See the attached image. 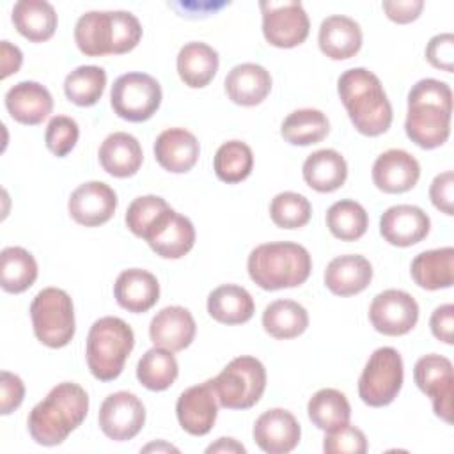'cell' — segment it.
Here are the masks:
<instances>
[{
	"instance_id": "cell-12",
	"label": "cell",
	"mask_w": 454,
	"mask_h": 454,
	"mask_svg": "<svg viewBox=\"0 0 454 454\" xmlns=\"http://www.w3.org/2000/svg\"><path fill=\"white\" fill-rule=\"evenodd\" d=\"M144 239L156 255L163 259H181L195 245V227L190 218L168 206L145 229Z\"/></svg>"
},
{
	"instance_id": "cell-49",
	"label": "cell",
	"mask_w": 454,
	"mask_h": 454,
	"mask_svg": "<svg viewBox=\"0 0 454 454\" xmlns=\"http://www.w3.org/2000/svg\"><path fill=\"white\" fill-rule=\"evenodd\" d=\"M429 326L433 335L438 340L445 344H452L454 342V305L443 303L436 307L429 317Z\"/></svg>"
},
{
	"instance_id": "cell-18",
	"label": "cell",
	"mask_w": 454,
	"mask_h": 454,
	"mask_svg": "<svg viewBox=\"0 0 454 454\" xmlns=\"http://www.w3.org/2000/svg\"><path fill=\"white\" fill-rule=\"evenodd\" d=\"M252 434L261 450L268 454H287L300 443L301 427L291 411L271 408L259 415Z\"/></svg>"
},
{
	"instance_id": "cell-41",
	"label": "cell",
	"mask_w": 454,
	"mask_h": 454,
	"mask_svg": "<svg viewBox=\"0 0 454 454\" xmlns=\"http://www.w3.org/2000/svg\"><path fill=\"white\" fill-rule=\"evenodd\" d=\"M106 85V73L99 66H78L64 80L66 98L78 106L96 105Z\"/></svg>"
},
{
	"instance_id": "cell-20",
	"label": "cell",
	"mask_w": 454,
	"mask_h": 454,
	"mask_svg": "<svg viewBox=\"0 0 454 454\" xmlns=\"http://www.w3.org/2000/svg\"><path fill=\"white\" fill-rule=\"evenodd\" d=\"M419 177L420 165L404 149H388L374 160L372 181L385 193H404L417 184Z\"/></svg>"
},
{
	"instance_id": "cell-33",
	"label": "cell",
	"mask_w": 454,
	"mask_h": 454,
	"mask_svg": "<svg viewBox=\"0 0 454 454\" xmlns=\"http://www.w3.org/2000/svg\"><path fill=\"white\" fill-rule=\"evenodd\" d=\"M254 310L252 294L236 284L218 286L207 296V312L222 325H243L252 319Z\"/></svg>"
},
{
	"instance_id": "cell-14",
	"label": "cell",
	"mask_w": 454,
	"mask_h": 454,
	"mask_svg": "<svg viewBox=\"0 0 454 454\" xmlns=\"http://www.w3.org/2000/svg\"><path fill=\"white\" fill-rule=\"evenodd\" d=\"M417 387L431 397L434 415L443 422H452V364L447 356L429 353L420 356L413 367Z\"/></svg>"
},
{
	"instance_id": "cell-48",
	"label": "cell",
	"mask_w": 454,
	"mask_h": 454,
	"mask_svg": "<svg viewBox=\"0 0 454 454\" xmlns=\"http://www.w3.org/2000/svg\"><path fill=\"white\" fill-rule=\"evenodd\" d=\"M452 190H454V174L445 170L438 174L429 186V199L436 209L445 215H452Z\"/></svg>"
},
{
	"instance_id": "cell-11",
	"label": "cell",
	"mask_w": 454,
	"mask_h": 454,
	"mask_svg": "<svg viewBox=\"0 0 454 454\" xmlns=\"http://www.w3.org/2000/svg\"><path fill=\"white\" fill-rule=\"evenodd\" d=\"M264 39L277 48L300 46L310 30L301 2H261Z\"/></svg>"
},
{
	"instance_id": "cell-42",
	"label": "cell",
	"mask_w": 454,
	"mask_h": 454,
	"mask_svg": "<svg viewBox=\"0 0 454 454\" xmlns=\"http://www.w3.org/2000/svg\"><path fill=\"white\" fill-rule=\"evenodd\" d=\"M310 215L309 199L296 192H280L270 202V216L280 229H300L309 223Z\"/></svg>"
},
{
	"instance_id": "cell-45",
	"label": "cell",
	"mask_w": 454,
	"mask_h": 454,
	"mask_svg": "<svg viewBox=\"0 0 454 454\" xmlns=\"http://www.w3.org/2000/svg\"><path fill=\"white\" fill-rule=\"evenodd\" d=\"M323 450L326 454H365L367 438L362 429L346 424L333 431H326L323 438Z\"/></svg>"
},
{
	"instance_id": "cell-34",
	"label": "cell",
	"mask_w": 454,
	"mask_h": 454,
	"mask_svg": "<svg viewBox=\"0 0 454 454\" xmlns=\"http://www.w3.org/2000/svg\"><path fill=\"white\" fill-rule=\"evenodd\" d=\"M37 262L23 247H5L0 252V286L5 293L20 294L34 286Z\"/></svg>"
},
{
	"instance_id": "cell-17",
	"label": "cell",
	"mask_w": 454,
	"mask_h": 454,
	"mask_svg": "<svg viewBox=\"0 0 454 454\" xmlns=\"http://www.w3.org/2000/svg\"><path fill=\"white\" fill-rule=\"evenodd\" d=\"M117 207V193L103 181H87L73 190L67 209L71 218L85 227L106 223Z\"/></svg>"
},
{
	"instance_id": "cell-10",
	"label": "cell",
	"mask_w": 454,
	"mask_h": 454,
	"mask_svg": "<svg viewBox=\"0 0 454 454\" xmlns=\"http://www.w3.org/2000/svg\"><path fill=\"white\" fill-rule=\"evenodd\" d=\"M110 105L121 119L144 122L160 108L161 87L158 80L147 73L121 74L112 85Z\"/></svg>"
},
{
	"instance_id": "cell-19",
	"label": "cell",
	"mask_w": 454,
	"mask_h": 454,
	"mask_svg": "<svg viewBox=\"0 0 454 454\" xmlns=\"http://www.w3.org/2000/svg\"><path fill=\"white\" fill-rule=\"evenodd\" d=\"M429 229L431 220L427 213L411 204L390 206L380 218V232L394 247L417 245L429 234Z\"/></svg>"
},
{
	"instance_id": "cell-37",
	"label": "cell",
	"mask_w": 454,
	"mask_h": 454,
	"mask_svg": "<svg viewBox=\"0 0 454 454\" xmlns=\"http://www.w3.org/2000/svg\"><path fill=\"white\" fill-rule=\"evenodd\" d=\"M330 131L328 117L317 108H300L291 112L280 126V135L293 145H310L321 142Z\"/></svg>"
},
{
	"instance_id": "cell-39",
	"label": "cell",
	"mask_w": 454,
	"mask_h": 454,
	"mask_svg": "<svg viewBox=\"0 0 454 454\" xmlns=\"http://www.w3.org/2000/svg\"><path fill=\"white\" fill-rule=\"evenodd\" d=\"M213 168L220 181L227 184L241 183L254 168V153L248 144L241 140H229L216 149Z\"/></svg>"
},
{
	"instance_id": "cell-16",
	"label": "cell",
	"mask_w": 454,
	"mask_h": 454,
	"mask_svg": "<svg viewBox=\"0 0 454 454\" xmlns=\"http://www.w3.org/2000/svg\"><path fill=\"white\" fill-rule=\"evenodd\" d=\"M176 415L179 426L193 436L207 434L218 415V397L213 381L207 380L200 385L186 388L176 403Z\"/></svg>"
},
{
	"instance_id": "cell-22",
	"label": "cell",
	"mask_w": 454,
	"mask_h": 454,
	"mask_svg": "<svg viewBox=\"0 0 454 454\" xmlns=\"http://www.w3.org/2000/svg\"><path fill=\"white\" fill-rule=\"evenodd\" d=\"M5 108L16 122L35 126L51 114L53 98L39 82L25 80L5 92Z\"/></svg>"
},
{
	"instance_id": "cell-28",
	"label": "cell",
	"mask_w": 454,
	"mask_h": 454,
	"mask_svg": "<svg viewBox=\"0 0 454 454\" xmlns=\"http://www.w3.org/2000/svg\"><path fill=\"white\" fill-rule=\"evenodd\" d=\"M98 156L103 170L114 177L135 176L144 161L140 142L126 131L110 133L101 142Z\"/></svg>"
},
{
	"instance_id": "cell-23",
	"label": "cell",
	"mask_w": 454,
	"mask_h": 454,
	"mask_svg": "<svg viewBox=\"0 0 454 454\" xmlns=\"http://www.w3.org/2000/svg\"><path fill=\"white\" fill-rule=\"evenodd\" d=\"M200 154L197 137L184 128H168L156 137L154 158L161 168L183 174L195 167Z\"/></svg>"
},
{
	"instance_id": "cell-1",
	"label": "cell",
	"mask_w": 454,
	"mask_h": 454,
	"mask_svg": "<svg viewBox=\"0 0 454 454\" xmlns=\"http://www.w3.org/2000/svg\"><path fill=\"white\" fill-rule=\"evenodd\" d=\"M452 90L445 82L422 78L408 92V114L404 129L408 138L422 147L434 149L450 135Z\"/></svg>"
},
{
	"instance_id": "cell-21",
	"label": "cell",
	"mask_w": 454,
	"mask_h": 454,
	"mask_svg": "<svg viewBox=\"0 0 454 454\" xmlns=\"http://www.w3.org/2000/svg\"><path fill=\"white\" fill-rule=\"evenodd\" d=\"M197 325L192 312L179 305H170L156 312L149 325V337L154 346L168 351H183L195 339Z\"/></svg>"
},
{
	"instance_id": "cell-3",
	"label": "cell",
	"mask_w": 454,
	"mask_h": 454,
	"mask_svg": "<svg viewBox=\"0 0 454 454\" xmlns=\"http://www.w3.org/2000/svg\"><path fill=\"white\" fill-rule=\"evenodd\" d=\"M337 92L358 133L378 137L390 128L392 105L372 71L365 67L344 71L337 80Z\"/></svg>"
},
{
	"instance_id": "cell-5",
	"label": "cell",
	"mask_w": 454,
	"mask_h": 454,
	"mask_svg": "<svg viewBox=\"0 0 454 454\" xmlns=\"http://www.w3.org/2000/svg\"><path fill=\"white\" fill-rule=\"evenodd\" d=\"M250 278L264 291L301 286L312 270L305 247L293 241H271L255 247L247 261Z\"/></svg>"
},
{
	"instance_id": "cell-52",
	"label": "cell",
	"mask_w": 454,
	"mask_h": 454,
	"mask_svg": "<svg viewBox=\"0 0 454 454\" xmlns=\"http://www.w3.org/2000/svg\"><path fill=\"white\" fill-rule=\"evenodd\" d=\"M206 452H227V454H245L247 449L234 438H218L215 443L206 447Z\"/></svg>"
},
{
	"instance_id": "cell-8",
	"label": "cell",
	"mask_w": 454,
	"mask_h": 454,
	"mask_svg": "<svg viewBox=\"0 0 454 454\" xmlns=\"http://www.w3.org/2000/svg\"><path fill=\"white\" fill-rule=\"evenodd\" d=\"M211 381L222 408L248 410L264 394L266 369L255 356L241 355L231 360Z\"/></svg>"
},
{
	"instance_id": "cell-47",
	"label": "cell",
	"mask_w": 454,
	"mask_h": 454,
	"mask_svg": "<svg viewBox=\"0 0 454 454\" xmlns=\"http://www.w3.org/2000/svg\"><path fill=\"white\" fill-rule=\"evenodd\" d=\"M25 397V385L18 374L2 371L0 374V413L9 415L21 406Z\"/></svg>"
},
{
	"instance_id": "cell-15",
	"label": "cell",
	"mask_w": 454,
	"mask_h": 454,
	"mask_svg": "<svg viewBox=\"0 0 454 454\" xmlns=\"http://www.w3.org/2000/svg\"><path fill=\"white\" fill-rule=\"evenodd\" d=\"M369 319L376 332L399 337L408 333L417 325L419 303L406 291L387 289L372 298Z\"/></svg>"
},
{
	"instance_id": "cell-27",
	"label": "cell",
	"mask_w": 454,
	"mask_h": 454,
	"mask_svg": "<svg viewBox=\"0 0 454 454\" xmlns=\"http://www.w3.org/2000/svg\"><path fill=\"white\" fill-rule=\"evenodd\" d=\"M372 280L369 259L358 254L337 255L325 270V286L337 296H353L367 289Z\"/></svg>"
},
{
	"instance_id": "cell-35",
	"label": "cell",
	"mask_w": 454,
	"mask_h": 454,
	"mask_svg": "<svg viewBox=\"0 0 454 454\" xmlns=\"http://www.w3.org/2000/svg\"><path fill=\"white\" fill-rule=\"evenodd\" d=\"M262 326L273 339H294L307 330L309 314L298 301L275 300L262 312Z\"/></svg>"
},
{
	"instance_id": "cell-53",
	"label": "cell",
	"mask_w": 454,
	"mask_h": 454,
	"mask_svg": "<svg viewBox=\"0 0 454 454\" xmlns=\"http://www.w3.org/2000/svg\"><path fill=\"white\" fill-rule=\"evenodd\" d=\"M151 450H156V452H179L177 447H174V445H170V443H167L163 440L142 447V452H151Z\"/></svg>"
},
{
	"instance_id": "cell-30",
	"label": "cell",
	"mask_w": 454,
	"mask_h": 454,
	"mask_svg": "<svg viewBox=\"0 0 454 454\" xmlns=\"http://www.w3.org/2000/svg\"><path fill=\"white\" fill-rule=\"evenodd\" d=\"M11 20L16 30L32 43L48 41L57 30V12L46 0H20L14 4Z\"/></svg>"
},
{
	"instance_id": "cell-36",
	"label": "cell",
	"mask_w": 454,
	"mask_h": 454,
	"mask_svg": "<svg viewBox=\"0 0 454 454\" xmlns=\"http://www.w3.org/2000/svg\"><path fill=\"white\" fill-rule=\"evenodd\" d=\"M310 422L323 431H333L349 424L351 406L348 397L337 388L317 390L307 404Z\"/></svg>"
},
{
	"instance_id": "cell-26",
	"label": "cell",
	"mask_w": 454,
	"mask_h": 454,
	"mask_svg": "<svg viewBox=\"0 0 454 454\" xmlns=\"http://www.w3.org/2000/svg\"><path fill=\"white\" fill-rule=\"evenodd\" d=\"M229 99L241 106H255L266 99L271 90V74L266 67L245 62L234 66L223 82Z\"/></svg>"
},
{
	"instance_id": "cell-29",
	"label": "cell",
	"mask_w": 454,
	"mask_h": 454,
	"mask_svg": "<svg viewBox=\"0 0 454 454\" xmlns=\"http://www.w3.org/2000/svg\"><path fill=\"white\" fill-rule=\"evenodd\" d=\"M303 181L319 193L339 190L348 177V163L335 149H319L307 156L301 167Z\"/></svg>"
},
{
	"instance_id": "cell-40",
	"label": "cell",
	"mask_w": 454,
	"mask_h": 454,
	"mask_svg": "<svg viewBox=\"0 0 454 454\" xmlns=\"http://www.w3.org/2000/svg\"><path fill=\"white\" fill-rule=\"evenodd\" d=\"M369 225L367 211L362 204L344 199L333 202L326 211V227L340 241L360 239Z\"/></svg>"
},
{
	"instance_id": "cell-25",
	"label": "cell",
	"mask_w": 454,
	"mask_h": 454,
	"mask_svg": "<svg viewBox=\"0 0 454 454\" xmlns=\"http://www.w3.org/2000/svg\"><path fill=\"white\" fill-rule=\"evenodd\" d=\"M319 50L332 60L355 57L362 48L360 25L344 14H333L321 21L317 35Z\"/></svg>"
},
{
	"instance_id": "cell-9",
	"label": "cell",
	"mask_w": 454,
	"mask_h": 454,
	"mask_svg": "<svg viewBox=\"0 0 454 454\" xmlns=\"http://www.w3.org/2000/svg\"><path fill=\"white\" fill-rule=\"evenodd\" d=\"M403 380L404 369L399 351L390 346L378 348L360 374L358 395L367 406H387L397 397Z\"/></svg>"
},
{
	"instance_id": "cell-24",
	"label": "cell",
	"mask_w": 454,
	"mask_h": 454,
	"mask_svg": "<svg viewBox=\"0 0 454 454\" xmlns=\"http://www.w3.org/2000/svg\"><path fill=\"white\" fill-rule=\"evenodd\" d=\"M117 303L133 314L147 312L160 300V284L156 277L140 268H129L119 273L114 284Z\"/></svg>"
},
{
	"instance_id": "cell-2",
	"label": "cell",
	"mask_w": 454,
	"mask_h": 454,
	"mask_svg": "<svg viewBox=\"0 0 454 454\" xmlns=\"http://www.w3.org/2000/svg\"><path fill=\"white\" fill-rule=\"evenodd\" d=\"M87 411V392L78 383L62 381L30 410L27 427L35 443L53 447L62 443L85 420Z\"/></svg>"
},
{
	"instance_id": "cell-7",
	"label": "cell",
	"mask_w": 454,
	"mask_h": 454,
	"mask_svg": "<svg viewBox=\"0 0 454 454\" xmlns=\"http://www.w3.org/2000/svg\"><path fill=\"white\" fill-rule=\"evenodd\" d=\"M30 317L37 340L51 349L67 346L74 337V307L64 289H41L30 303Z\"/></svg>"
},
{
	"instance_id": "cell-31",
	"label": "cell",
	"mask_w": 454,
	"mask_h": 454,
	"mask_svg": "<svg viewBox=\"0 0 454 454\" xmlns=\"http://www.w3.org/2000/svg\"><path fill=\"white\" fill-rule=\"evenodd\" d=\"M413 282L427 291L447 289L454 282V248L443 247L419 254L410 266Z\"/></svg>"
},
{
	"instance_id": "cell-13",
	"label": "cell",
	"mask_w": 454,
	"mask_h": 454,
	"mask_svg": "<svg viewBox=\"0 0 454 454\" xmlns=\"http://www.w3.org/2000/svg\"><path fill=\"white\" fill-rule=\"evenodd\" d=\"M98 422L101 431L114 442L135 438L145 424L144 403L131 392L119 390L105 397L99 406Z\"/></svg>"
},
{
	"instance_id": "cell-46",
	"label": "cell",
	"mask_w": 454,
	"mask_h": 454,
	"mask_svg": "<svg viewBox=\"0 0 454 454\" xmlns=\"http://www.w3.org/2000/svg\"><path fill=\"white\" fill-rule=\"evenodd\" d=\"M427 62L445 73H452L454 69V35L450 32L436 34L429 39L426 46Z\"/></svg>"
},
{
	"instance_id": "cell-6",
	"label": "cell",
	"mask_w": 454,
	"mask_h": 454,
	"mask_svg": "<svg viewBox=\"0 0 454 454\" xmlns=\"http://www.w3.org/2000/svg\"><path fill=\"white\" fill-rule=\"evenodd\" d=\"M135 346V335L131 326L115 316H105L92 323L85 356L90 374L99 381L115 380Z\"/></svg>"
},
{
	"instance_id": "cell-32",
	"label": "cell",
	"mask_w": 454,
	"mask_h": 454,
	"mask_svg": "<svg viewBox=\"0 0 454 454\" xmlns=\"http://www.w3.org/2000/svg\"><path fill=\"white\" fill-rule=\"evenodd\" d=\"M218 53L202 41L186 43L176 60L177 74L192 89L206 87L218 71Z\"/></svg>"
},
{
	"instance_id": "cell-51",
	"label": "cell",
	"mask_w": 454,
	"mask_h": 454,
	"mask_svg": "<svg viewBox=\"0 0 454 454\" xmlns=\"http://www.w3.org/2000/svg\"><path fill=\"white\" fill-rule=\"evenodd\" d=\"M23 62V53L16 44H11L9 41H0V64L2 73L0 78L5 80L12 73H18Z\"/></svg>"
},
{
	"instance_id": "cell-43",
	"label": "cell",
	"mask_w": 454,
	"mask_h": 454,
	"mask_svg": "<svg viewBox=\"0 0 454 454\" xmlns=\"http://www.w3.org/2000/svg\"><path fill=\"white\" fill-rule=\"evenodd\" d=\"M78 137H80L78 122L67 115L51 117L44 131L46 147L59 158L69 154L74 149Z\"/></svg>"
},
{
	"instance_id": "cell-44",
	"label": "cell",
	"mask_w": 454,
	"mask_h": 454,
	"mask_svg": "<svg viewBox=\"0 0 454 454\" xmlns=\"http://www.w3.org/2000/svg\"><path fill=\"white\" fill-rule=\"evenodd\" d=\"M165 207H168V204L165 202V199H161L158 195H142V197L133 199L126 211L128 229L137 238H144L145 229Z\"/></svg>"
},
{
	"instance_id": "cell-4",
	"label": "cell",
	"mask_w": 454,
	"mask_h": 454,
	"mask_svg": "<svg viewBox=\"0 0 454 454\" xmlns=\"http://www.w3.org/2000/svg\"><path fill=\"white\" fill-rule=\"evenodd\" d=\"M140 39L142 25L128 11H89L74 25V43L87 57L122 55Z\"/></svg>"
},
{
	"instance_id": "cell-38",
	"label": "cell",
	"mask_w": 454,
	"mask_h": 454,
	"mask_svg": "<svg viewBox=\"0 0 454 454\" xmlns=\"http://www.w3.org/2000/svg\"><path fill=\"white\" fill-rule=\"evenodd\" d=\"M179 365L174 351L165 348L147 349L137 364V378L147 390L161 392L167 390L177 378Z\"/></svg>"
},
{
	"instance_id": "cell-50",
	"label": "cell",
	"mask_w": 454,
	"mask_h": 454,
	"mask_svg": "<svg viewBox=\"0 0 454 454\" xmlns=\"http://www.w3.org/2000/svg\"><path fill=\"white\" fill-rule=\"evenodd\" d=\"M381 7L388 20L395 23H410L420 16L424 9V2L422 0H387L381 4Z\"/></svg>"
}]
</instances>
